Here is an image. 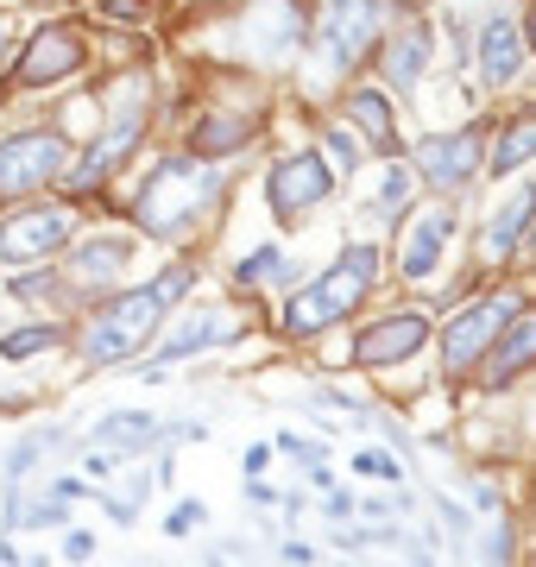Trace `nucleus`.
<instances>
[{
    "label": "nucleus",
    "instance_id": "nucleus-1",
    "mask_svg": "<svg viewBox=\"0 0 536 567\" xmlns=\"http://www.w3.org/2000/svg\"><path fill=\"white\" fill-rule=\"evenodd\" d=\"M221 203H227V177L208 158H189L184 152V158H158L140 177L133 221H140V234H152V240L184 246V240H196V234L215 227Z\"/></svg>",
    "mask_w": 536,
    "mask_h": 567
},
{
    "label": "nucleus",
    "instance_id": "nucleus-2",
    "mask_svg": "<svg viewBox=\"0 0 536 567\" xmlns=\"http://www.w3.org/2000/svg\"><path fill=\"white\" fill-rule=\"evenodd\" d=\"M196 271L189 265H171L152 284H133V290H107L95 316L83 328V360L89 365H121V360H145V347L158 341L165 316L189 297Z\"/></svg>",
    "mask_w": 536,
    "mask_h": 567
},
{
    "label": "nucleus",
    "instance_id": "nucleus-3",
    "mask_svg": "<svg viewBox=\"0 0 536 567\" xmlns=\"http://www.w3.org/2000/svg\"><path fill=\"white\" fill-rule=\"evenodd\" d=\"M379 271H385V252H379L372 240H348L329 259V271H316L310 284H290L278 328H285L290 341H316V334H329L334 322H348L353 309L379 290Z\"/></svg>",
    "mask_w": 536,
    "mask_h": 567
},
{
    "label": "nucleus",
    "instance_id": "nucleus-4",
    "mask_svg": "<svg viewBox=\"0 0 536 567\" xmlns=\"http://www.w3.org/2000/svg\"><path fill=\"white\" fill-rule=\"evenodd\" d=\"M145 140V70H126L121 89H114V107H107V126L89 140L83 158H70L63 171V189L70 196H89V189H102L126 158H133V145Z\"/></svg>",
    "mask_w": 536,
    "mask_h": 567
},
{
    "label": "nucleus",
    "instance_id": "nucleus-5",
    "mask_svg": "<svg viewBox=\"0 0 536 567\" xmlns=\"http://www.w3.org/2000/svg\"><path fill=\"white\" fill-rule=\"evenodd\" d=\"M392 0H329V13L310 20V70L316 76H353L385 39Z\"/></svg>",
    "mask_w": 536,
    "mask_h": 567
},
{
    "label": "nucleus",
    "instance_id": "nucleus-6",
    "mask_svg": "<svg viewBox=\"0 0 536 567\" xmlns=\"http://www.w3.org/2000/svg\"><path fill=\"white\" fill-rule=\"evenodd\" d=\"M411 171H416V189H430L442 203H461L486 177V126L467 121L454 133H423L411 152Z\"/></svg>",
    "mask_w": 536,
    "mask_h": 567
},
{
    "label": "nucleus",
    "instance_id": "nucleus-7",
    "mask_svg": "<svg viewBox=\"0 0 536 567\" xmlns=\"http://www.w3.org/2000/svg\"><path fill=\"white\" fill-rule=\"evenodd\" d=\"M517 309H524L517 290H486L474 303L449 309V322H442V379H467L486 360V347L505 334V322H512Z\"/></svg>",
    "mask_w": 536,
    "mask_h": 567
},
{
    "label": "nucleus",
    "instance_id": "nucleus-8",
    "mask_svg": "<svg viewBox=\"0 0 536 567\" xmlns=\"http://www.w3.org/2000/svg\"><path fill=\"white\" fill-rule=\"evenodd\" d=\"M70 140L58 126H32V133H13L0 140V203H20V196H39L51 183H63L70 171Z\"/></svg>",
    "mask_w": 536,
    "mask_h": 567
},
{
    "label": "nucleus",
    "instance_id": "nucleus-9",
    "mask_svg": "<svg viewBox=\"0 0 536 567\" xmlns=\"http://www.w3.org/2000/svg\"><path fill=\"white\" fill-rule=\"evenodd\" d=\"M334 189H341V177L329 171L322 152H285L266 171V203H271V221L278 227H303Z\"/></svg>",
    "mask_w": 536,
    "mask_h": 567
},
{
    "label": "nucleus",
    "instance_id": "nucleus-10",
    "mask_svg": "<svg viewBox=\"0 0 536 567\" xmlns=\"http://www.w3.org/2000/svg\"><path fill=\"white\" fill-rule=\"evenodd\" d=\"M83 234V215L70 203H25L0 221V265H44Z\"/></svg>",
    "mask_w": 536,
    "mask_h": 567
},
{
    "label": "nucleus",
    "instance_id": "nucleus-11",
    "mask_svg": "<svg viewBox=\"0 0 536 567\" xmlns=\"http://www.w3.org/2000/svg\"><path fill=\"white\" fill-rule=\"evenodd\" d=\"M310 39V7L303 0H247L240 13V51L252 63H285Z\"/></svg>",
    "mask_w": 536,
    "mask_h": 567
},
{
    "label": "nucleus",
    "instance_id": "nucleus-12",
    "mask_svg": "<svg viewBox=\"0 0 536 567\" xmlns=\"http://www.w3.org/2000/svg\"><path fill=\"white\" fill-rule=\"evenodd\" d=\"M454 234H461L454 203H442V196H435L430 208H411V215H404V240H398V278L430 284L435 271H442V259H449Z\"/></svg>",
    "mask_w": 536,
    "mask_h": 567
},
{
    "label": "nucleus",
    "instance_id": "nucleus-13",
    "mask_svg": "<svg viewBox=\"0 0 536 567\" xmlns=\"http://www.w3.org/2000/svg\"><path fill=\"white\" fill-rule=\"evenodd\" d=\"M89 63V39L76 32V25L63 20H44L39 32H32V44L20 51V63H13V76L25 82V89H58V82L83 76Z\"/></svg>",
    "mask_w": 536,
    "mask_h": 567
},
{
    "label": "nucleus",
    "instance_id": "nucleus-14",
    "mask_svg": "<svg viewBox=\"0 0 536 567\" xmlns=\"http://www.w3.org/2000/svg\"><path fill=\"white\" fill-rule=\"evenodd\" d=\"M126 265H133V240L126 234H76L58 278L70 284V297H107L126 278Z\"/></svg>",
    "mask_w": 536,
    "mask_h": 567
},
{
    "label": "nucleus",
    "instance_id": "nucleus-15",
    "mask_svg": "<svg viewBox=\"0 0 536 567\" xmlns=\"http://www.w3.org/2000/svg\"><path fill=\"white\" fill-rule=\"evenodd\" d=\"M524 58H530V44H524V25H517V13H505V7H486V13H480V32H474L480 89H486V95L512 89V82L524 76Z\"/></svg>",
    "mask_w": 536,
    "mask_h": 567
},
{
    "label": "nucleus",
    "instance_id": "nucleus-16",
    "mask_svg": "<svg viewBox=\"0 0 536 567\" xmlns=\"http://www.w3.org/2000/svg\"><path fill=\"white\" fill-rule=\"evenodd\" d=\"M530 215H536V183H512V189L486 208V221H480V271H505V265L524 252Z\"/></svg>",
    "mask_w": 536,
    "mask_h": 567
},
{
    "label": "nucleus",
    "instance_id": "nucleus-17",
    "mask_svg": "<svg viewBox=\"0 0 536 567\" xmlns=\"http://www.w3.org/2000/svg\"><path fill=\"white\" fill-rule=\"evenodd\" d=\"M430 347V316L423 309H392V316H379V322L360 334V341L348 347V360L360 365V372H385V365L411 360V353H423Z\"/></svg>",
    "mask_w": 536,
    "mask_h": 567
},
{
    "label": "nucleus",
    "instance_id": "nucleus-18",
    "mask_svg": "<svg viewBox=\"0 0 536 567\" xmlns=\"http://www.w3.org/2000/svg\"><path fill=\"white\" fill-rule=\"evenodd\" d=\"M430 58H435V32L423 20L385 25V39H379V76H385V89H392L398 102H411L416 89H423Z\"/></svg>",
    "mask_w": 536,
    "mask_h": 567
},
{
    "label": "nucleus",
    "instance_id": "nucleus-19",
    "mask_svg": "<svg viewBox=\"0 0 536 567\" xmlns=\"http://www.w3.org/2000/svg\"><path fill=\"white\" fill-rule=\"evenodd\" d=\"M524 372H536V303L517 309L512 322H505V334L486 347V360H480V385L505 391V385H517Z\"/></svg>",
    "mask_w": 536,
    "mask_h": 567
},
{
    "label": "nucleus",
    "instance_id": "nucleus-20",
    "mask_svg": "<svg viewBox=\"0 0 536 567\" xmlns=\"http://www.w3.org/2000/svg\"><path fill=\"white\" fill-rule=\"evenodd\" d=\"M341 121L360 133V140L379 152V158H398L404 145H398V126H392V95L385 89H348V102H341Z\"/></svg>",
    "mask_w": 536,
    "mask_h": 567
},
{
    "label": "nucleus",
    "instance_id": "nucleus-21",
    "mask_svg": "<svg viewBox=\"0 0 536 567\" xmlns=\"http://www.w3.org/2000/svg\"><path fill=\"white\" fill-rule=\"evenodd\" d=\"M240 328H247V322H240L234 309H203V316H189L184 328H171L152 365H171V360H189V353H208V347H227Z\"/></svg>",
    "mask_w": 536,
    "mask_h": 567
},
{
    "label": "nucleus",
    "instance_id": "nucleus-22",
    "mask_svg": "<svg viewBox=\"0 0 536 567\" xmlns=\"http://www.w3.org/2000/svg\"><path fill=\"white\" fill-rule=\"evenodd\" d=\"M530 164H536V107H524V114H512V121L493 133V145H486V177L512 183L517 171H530Z\"/></svg>",
    "mask_w": 536,
    "mask_h": 567
},
{
    "label": "nucleus",
    "instance_id": "nucleus-23",
    "mask_svg": "<svg viewBox=\"0 0 536 567\" xmlns=\"http://www.w3.org/2000/svg\"><path fill=\"white\" fill-rule=\"evenodd\" d=\"M95 442L114 447L121 461H145L152 447L165 442V423H158L152 410H107L102 423H95Z\"/></svg>",
    "mask_w": 536,
    "mask_h": 567
},
{
    "label": "nucleus",
    "instance_id": "nucleus-24",
    "mask_svg": "<svg viewBox=\"0 0 536 567\" xmlns=\"http://www.w3.org/2000/svg\"><path fill=\"white\" fill-rule=\"evenodd\" d=\"M259 140V121H247V114H208V121L189 126V158H227V152H247V145Z\"/></svg>",
    "mask_w": 536,
    "mask_h": 567
},
{
    "label": "nucleus",
    "instance_id": "nucleus-25",
    "mask_svg": "<svg viewBox=\"0 0 536 567\" xmlns=\"http://www.w3.org/2000/svg\"><path fill=\"white\" fill-rule=\"evenodd\" d=\"M234 284L240 290H271V284H297V259L285 246H252L234 259Z\"/></svg>",
    "mask_w": 536,
    "mask_h": 567
},
{
    "label": "nucleus",
    "instance_id": "nucleus-26",
    "mask_svg": "<svg viewBox=\"0 0 536 567\" xmlns=\"http://www.w3.org/2000/svg\"><path fill=\"white\" fill-rule=\"evenodd\" d=\"M51 447H70V429H25L20 442L7 447V486H20L25 473L51 454Z\"/></svg>",
    "mask_w": 536,
    "mask_h": 567
},
{
    "label": "nucleus",
    "instance_id": "nucleus-27",
    "mask_svg": "<svg viewBox=\"0 0 536 567\" xmlns=\"http://www.w3.org/2000/svg\"><path fill=\"white\" fill-rule=\"evenodd\" d=\"M411 203H416V171L392 158V171H385V183H379V203H372V215L398 234V221L411 215Z\"/></svg>",
    "mask_w": 536,
    "mask_h": 567
},
{
    "label": "nucleus",
    "instance_id": "nucleus-28",
    "mask_svg": "<svg viewBox=\"0 0 536 567\" xmlns=\"http://www.w3.org/2000/svg\"><path fill=\"white\" fill-rule=\"evenodd\" d=\"M51 347H63V322H25V328H13V334H0V360L20 365V360H32V353H51Z\"/></svg>",
    "mask_w": 536,
    "mask_h": 567
},
{
    "label": "nucleus",
    "instance_id": "nucleus-29",
    "mask_svg": "<svg viewBox=\"0 0 536 567\" xmlns=\"http://www.w3.org/2000/svg\"><path fill=\"white\" fill-rule=\"evenodd\" d=\"M322 158H329V171L341 183H353L360 177V133L348 121H322Z\"/></svg>",
    "mask_w": 536,
    "mask_h": 567
},
{
    "label": "nucleus",
    "instance_id": "nucleus-30",
    "mask_svg": "<svg viewBox=\"0 0 536 567\" xmlns=\"http://www.w3.org/2000/svg\"><path fill=\"white\" fill-rule=\"evenodd\" d=\"M480 561H486V567H517V536H512V524H493L486 536H480Z\"/></svg>",
    "mask_w": 536,
    "mask_h": 567
},
{
    "label": "nucleus",
    "instance_id": "nucleus-31",
    "mask_svg": "<svg viewBox=\"0 0 536 567\" xmlns=\"http://www.w3.org/2000/svg\"><path fill=\"white\" fill-rule=\"evenodd\" d=\"M353 473H367V480H385V486H398V480H404V461H398V454H379V447H367V454H353Z\"/></svg>",
    "mask_w": 536,
    "mask_h": 567
},
{
    "label": "nucleus",
    "instance_id": "nucleus-32",
    "mask_svg": "<svg viewBox=\"0 0 536 567\" xmlns=\"http://www.w3.org/2000/svg\"><path fill=\"white\" fill-rule=\"evenodd\" d=\"M196 529H208V505L203 498H184V505H171V524H165V536H196Z\"/></svg>",
    "mask_w": 536,
    "mask_h": 567
},
{
    "label": "nucleus",
    "instance_id": "nucleus-33",
    "mask_svg": "<svg viewBox=\"0 0 536 567\" xmlns=\"http://www.w3.org/2000/svg\"><path fill=\"white\" fill-rule=\"evenodd\" d=\"M435 511H442V524H449V536H454L461 548L474 543V511H467V505H454L449 492H435Z\"/></svg>",
    "mask_w": 536,
    "mask_h": 567
},
{
    "label": "nucleus",
    "instance_id": "nucleus-34",
    "mask_svg": "<svg viewBox=\"0 0 536 567\" xmlns=\"http://www.w3.org/2000/svg\"><path fill=\"white\" fill-rule=\"evenodd\" d=\"M95 20H114V25H145V20H152V0H95Z\"/></svg>",
    "mask_w": 536,
    "mask_h": 567
},
{
    "label": "nucleus",
    "instance_id": "nucleus-35",
    "mask_svg": "<svg viewBox=\"0 0 536 567\" xmlns=\"http://www.w3.org/2000/svg\"><path fill=\"white\" fill-rule=\"evenodd\" d=\"M278 454H297V461H322V442H310V435H297V429H278Z\"/></svg>",
    "mask_w": 536,
    "mask_h": 567
},
{
    "label": "nucleus",
    "instance_id": "nucleus-36",
    "mask_svg": "<svg viewBox=\"0 0 536 567\" xmlns=\"http://www.w3.org/2000/svg\"><path fill=\"white\" fill-rule=\"evenodd\" d=\"M322 511H329L334 524H348L353 511H360V498H353V492H334V486H329V505H322Z\"/></svg>",
    "mask_w": 536,
    "mask_h": 567
},
{
    "label": "nucleus",
    "instance_id": "nucleus-37",
    "mask_svg": "<svg viewBox=\"0 0 536 567\" xmlns=\"http://www.w3.org/2000/svg\"><path fill=\"white\" fill-rule=\"evenodd\" d=\"M63 555H70V561H89V555H95V536H89V529H70V536H63Z\"/></svg>",
    "mask_w": 536,
    "mask_h": 567
},
{
    "label": "nucleus",
    "instance_id": "nucleus-38",
    "mask_svg": "<svg viewBox=\"0 0 536 567\" xmlns=\"http://www.w3.org/2000/svg\"><path fill=\"white\" fill-rule=\"evenodd\" d=\"M266 461H271V447H247V461H240V466H247V480H259V473H266Z\"/></svg>",
    "mask_w": 536,
    "mask_h": 567
},
{
    "label": "nucleus",
    "instance_id": "nucleus-39",
    "mask_svg": "<svg viewBox=\"0 0 536 567\" xmlns=\"http://www.w3.org/2000/svg\"><path fill=\"white\" fill-rule=\"evenodd\" d=\"M278 555H285V567H310V561H316V555H310V548H303V543H285V548H278Z\"/></svg>",
    "mask_w": 536,
    "mask_h": 567
},
{
    "label": "nucleus",
    "instance_id": "nucleus-40",
    "mask_svg": "<svg viewBox=\"0 0 536 567\" xmlns=\"http://www.w3.org/2000/svg\"><path fill=\"white\" fill-rule=\"evenodd\" d=\"M517 25H524V44L536 51V0H524V13H517Z\"/></svg>",
    "mask_w": 536,
    "mask_h": 567
},
{
    "label": "nucleus",
    "instance_id": "nucleus-41",
    "mask_svg": "<svg viewBox=\"0 0 536 567\" xmlns=\"http://www.w3.org/2000/svg\"><path fill=\"white\" fill-rule=\"evenodd\" d=\"M474 505L480 511H498V486H493V480H480V486H474Z\"/></svg>",
    "mask_w": 536,
    "mask_h": 567
},
{
    "label": "nucleus",
    "instance_id": "nucleus-42",
    "mask_svg": "<svg viewBox=\"0 0 536 567\" xmlns=\"http://www.w3.org/2000/svg\"><path fill=\"white\" fill-rule=\"evenodd\" d=\"M247 498H252V505H278V492H271L266 480H247Z\"/></svg>",
    "mask_w": 536,
    "mask_h": 567
},
{
    "label": "nucleus",
    "instance_id": "nucleus-43",
    "mask_svg": "<svg viewBox=\"0 0 536 567\" xmlns=\"http://www.w3.org/2000/svg\"><path fill=\"white\" fill-rule=\"evenodd\" d=\"M530 240H536V215H530Z\"/></svg>",
    "mask_w": 536,
    "mask_h": 567
}]
</instances>
